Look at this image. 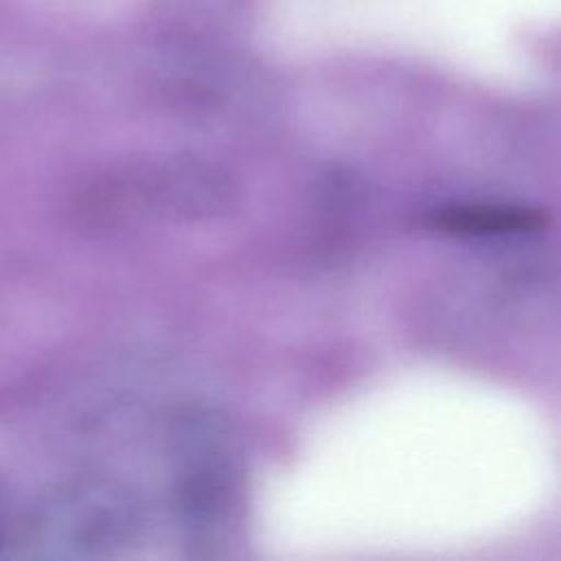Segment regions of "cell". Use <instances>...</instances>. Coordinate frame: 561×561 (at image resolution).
<instances>
[{
    "instance_id": "obj_1",
    "label": "cell",
    "mask_w": 561,
    "mask_h": 561,
    "mask_svg": "<svg viewBox=\"0 0 561 561\" xmlns=\"http://www.w3.org/2000/svg\"><path fill=\"white\" fill-rule=\"evenodd\" d=\"M127 528V506L118 491L99 482H72L13 513L0 557L68 559L99 554Z\"/></svg>"
},
{
    "instance_id": "obj_2",
    "label": "cell",
    "mask_w": 561,
    "mask_h": 561,
    "mask_svg": "<svg viewBox=\"0 0 561 561\" xmlns=\"http://www.w3.org/2000/svg\"><path fill=\"white\" fill-rule=\"evenodd\" d=\"M430 224L438 230L460 234H511L541 228L543 215L515 206H456L434 213Z\"/></svg>"
},
{
    "instance_id": "obj_3",
    "label": "cell",
    "mask_w": 561,
    "mask_h": 561,
    "mask_svg": "<svg viewBox=\"0 0 561 561\" xmlns=\"http://www.w3.org/2000/svg\"><path fill=\"white\" fill-rule=\"evenodd\" d=\"M11 515H13V511L9 506V497H7L4 484L0 480V550H2V543H4V537H7V530H9Z\"/></svg>"
}]
</instances>
